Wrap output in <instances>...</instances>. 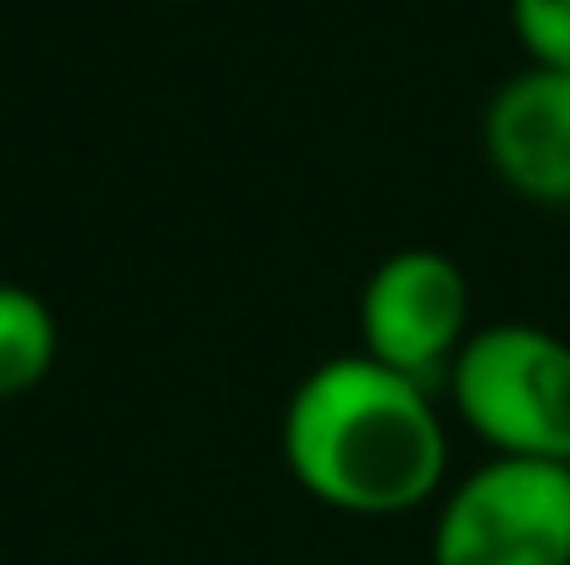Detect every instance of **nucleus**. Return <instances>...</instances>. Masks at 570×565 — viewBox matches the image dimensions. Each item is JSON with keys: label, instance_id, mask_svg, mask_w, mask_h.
Here are the masks:
<instances>
[{"label": "nucleus", "instance_id": "f257e3e1", "mask_svg": "<svg viewBox=\"0 0 570 565\" xmlns=\"http://www.w3.org/2000/svg\"><path fill=\"white\" fill-rule=\"evenodd\" d=\"M288 477L327 510L404 516L438 499L449 432L426 382L372 355H333L294 382L283 410Z\"/></svg>", "mask_w": 570, "mask_h": 565}, {"label": "nucleus", "instance_id": "f03ea898", "mask_svg": "<svg viewBox=\"0 0 570 565\" xmlns=\"http://www.w3.org/2000/svg\"><path fill=\"white\" fill-rule=\"evenodd\" d=\"M443 382L488 455L570 466V344L560 333L532 322L476 328Z\"/></svg>", "mask_w": 570, "mask_h": 565}, {"label": "nucleus", "instance_id": "7ed1b4c3", "mask_svg": "<svg viewBox=\"0 0 570 565\" xmlns=\"http://www.w3.org/2000/svg\"><path fill=\"white\" fill-rule=\"evenodd\" d=\"M426 561L570 565V466L493 455L443 494Z\"/></svg>", "mask_w": 570, "mask_h": 565}, {"label": "nucleus", "instance_id": "20e7f679", "mask_svg": "<svg viewBox=\"0 0 570 565\" xmlns=\"http://www.w3.org/2000/svg\"><path fill=\"white\" fill-rule=\"evenodd\" d=\"M361 355H372L415 382L449 377L460 344L471 339V283L454 255L410 244L372 266L355 305Z\"/></svg>", "mask_w": 570, "mask_h": 565}, {"label": "nucleus", "instance_id": "39448f33", "mask_svg": "<svg viewBox=\"0 0 570 565\" xmlns=\"http://www.w3.org/2000/svg\"><path fill=\"white\" fill-rule=\"evenodd\" d=\"M482 150L504 188L570 211V72L527 67L499 84L482 111Z\"/></svg>", "mask_w": 570, "mask_h": 565}, {"label": "nucleus", "instance_id": "423d86ee", "mask_svg": "<svg viewBox=\"0 0 570 565\" xmlns=\"http://www.w3.org/2000/svg\"><path fill=\"white\" fill-rule=\"evenodd\" d=\"M56 355H61V328L45 294L0 283V405L28 399L56 372Z\"/></svg>", "mask_w": 570, "mask_h": 565}, {"label": "nucleus", "instance_id": "0eeeda50", "mask_svg": "<svg viewBox=\"0 0 570 565\" xmlns=\"http://www.w3.org/2000/svg\"><path fill=\"white\" fill-rule=\"evenodd\" d=\"M510 22L532 67L570 72V0H510Z\"/></svg>", "mask_w": 570, "mask_h": 565}]
</instances>
